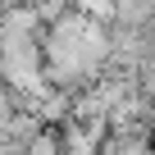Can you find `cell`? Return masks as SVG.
I'll use <instances>...</instances> for the list:
<instances>
[{"mask_svg": "<svg viewBox=\"0 0 155 155\" xmlns=\"http://www.w3.org/2000/svg\"><path fill=\"white\" fill-rule=\"evenodd\" d=\"M0 5H9V0H0Z\"/></svg>", "mask_w": 155, "mask_h": 155, "instance_id": "7a4b0ae2", "label": "cell"}, {"mask_svg": "<svg viewBox=\"0 0 155 155\" xmlns=\"http://www.w3.org/2000/svg\"><path fill=\"white\" fill-rule=\"evenodd\" d=\"M110 18L123 28H141L146 18H155V0H110Z\"/></svg>", "mask_w": 155, "mask_h": 155, "instance_id": "6da1fadb", "label": "cell"}]
</instances>
